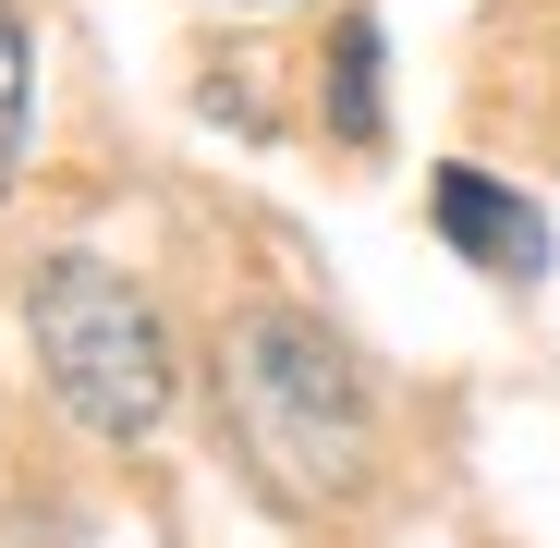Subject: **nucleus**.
I'll use <instances>...</instances> for the list:
<instances>
[{
    "label": "nucleus",
    "mask_w": 560,
    "mask_h": 548,
    "mask_svg": "<svg viewBox=\"0 0 560 548\" xmlns=\"http://www.w3.org/2000/svg\"><path fill=\"white\" fill-rule=\"evenodd\" d=\"M220 403L244 427V451L293 488V500H341L365 476V378H353V353L317 329V317H232L220 341Z\"/></svg>",
    "instance_id": "obj_1"
},
{
    "label": "nucleus",
    "mask_w": 560,
    "mask_h": 548,
    "mask_svg": "<svg viewBox=\"0 0 560 548\" xmlns=\"http://www.w3.org/2000/svg\"><path fill=\"white\" fill-rule=\"evenodd\" d=\"M25 329H37V365L85 439H159L171 415V329L159 305L98 256H49L37 293H25Z\"/></svg>",
    "instance_id": "obj_2"
},
{
    "label": "nucleus",
    "mask_w": 560,
    "mask_h": 548,
    "mask_svg": "<svg viewBox=\"0 0 560 548\" xmlns=\"http://www.w3.org/2000/svg\"><path fill=\"white\" fill-rule=\"evenodd\" d=\"M427 208H439V232H451V256H476V268H500V281H536L548 268V220L512 196V183H488V171H439L427 183Z\"/></svg>",
    "instance_id": "obj_3"
},
{
    "label": "nucleus",
    "mask_w": 560,
    "mask_h": 548,
    "mask_svg": "<svg viewBox=\"0 0 560 548\" xmlns=\"http://www.w3.org/2000/svg\"><path fill=\"white\" fill-rule=\"evenodd\" d=\"M329 123L353 147H378V25H365V13L329 37Z\"/></svg>",
    "instance_id": "obj_4"
},
{
    "label": "nucleus",
    "mask_w": 560,
    "mask_h": 548,
    "mask_svg": "<svg viewBox=\"0 0 560 548\" xmlns=\"http://www.w3.org/2000/svg\"><path fill=\"white\" fill-rule=\"evenodd\" d=\"M13 159H25V25L0 0V183H13Z\"/></svg>",
    "instance_id": "obj_5"
}]
</instances>
